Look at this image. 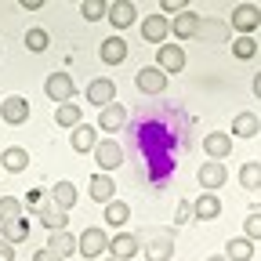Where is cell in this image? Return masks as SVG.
Masks as SVG:
<instances>
[{
	"label": "cell",
	"mask_w": 261,
	"mask_h": 261,
	"mask_svg": "<svg viewBox=\"0 0 261 261\" xmlns=\"http://www.w3.org/2000/svg\"><path fill=\"white\" fill-rule=\"evenodd\" d=\"M80 15H84L87 22L106 18V15H109V0H80Z\"/></svg>",
	"instance_id": "cell-32"
},
{
	"label": "cell",
	"mask_w": 261,
	"mask_h": 261,
	"mask_svg": "<svg viewBox=\"0 0 261 261\" xmlns=\"http://www.w3.org/2000/svg\"><path fill=\"white\" fill-rule=\"evenodd\" d=\"M167 73L160 69V65H142V69L135 73V87L142 91V94H163L167 91Z\"/></svg>",
	"instance_id": "cell-3"
},
{
	"label": "cell",
	"mask_w": 261,
	"mask_h": 261,
	"mask_svg": "<svg viewBox=\"0 0 261 261\" xmlns=\"http://www.w3.org/2000/svg\"><path fill=\"white\" fill-rule=\"evenodd\" d=\"M25 211H22V200L18 196H0V225H8V221H15V218H22Z\"/></svg>",
	"instance_id": "cell-31"
},
{
	"label": "cell",
	"mask_w": 261,
	"mask_h": 261,
	"mask_svg": "<svg viewBox=\"0 0 261 261\" xmlns=\"http://www.w3.org/2000/svg\"><path fill=\"white\" fill-rule=\"evenodd\" d=\"M0 228H4V232H0V240H8L11 247L29 240V218H25V214H22V218H15V221H8V225H0Z\"/></svg>",
	"instance_id": "cell-27"
},
{
	"label": "cell",
	"mask_w": 261,
	"mask_h": 261,
	"mask_svg": "<svg viewBox=\"0 0 261 261\" xmlns=\"http://www.w3.org/2000/svg\"><path fill=\"white\" fill-rule=\"evenodd\" d=\"M174 221H178V225L192 221V203H189V200H181V203H178V211H174Z\"/></svg>",
	"instance_id": "cell-37"
},
{
	"label": "cell",
	"mask_w": 261,
	"mask_h": 261,
	"mask_svg": "<svg viewBox=\"0 0 261 261\" xmlns=\"http://www.w3.org/2000/svg\"><path fill=\"white\" fill-rule=\"evenodd\" d=\"M33 261H62V257H58V254H55L51 247H40L37 254H33Z\"/></svg>",
	"instance_id": "cell-38"
},
{
	"label": "cell",
	"mask_w": 261,
	"mask_h": 261,
	"mask_svg": "<svg viewBox=\"0 0 261 261\" xmlns=\"http://www.w3.org/2000/svg\"><path fill=\"white\" fill-rule=\"evenodd\" d=\"M142 250V243H138V236H130V232H116V236H109V257H120V261H130Z\"/></svg>",
	"instance_id": "cell-18"
},
{
	"label": "cell",
	"mask_w": 261,
	"mask_h": 261,
	"mask_svg": "<svg viewBox=\"0 0 261 261\" xmlns=\"http://www.w3.org/2000/svg\"><path fill=\"white\" fill-rule=\"evenodd\" d=\"M203 152H207V160H228L232 156V135L228 130H211V135L203 138Z\"/></svg>",
	"instance_id": "cell-10"
},
{
	"label": "cell",
	"mask_w": 261,
	"mask_h": 261,
	"mask_svg": "<svg viewBox=\"0 0 261 261\" xmlns=\"http://www.w3.org/2000/svg\"><path fill=\"white\" fill-rule=\"evenodd\" d=\"M87 102L94 106V109H106V106H113L116 102V84L109 80V76H98V80H91L87 84Z\"/></svg>",
	"instance_id": "cell-7"
},
{
	"label": "cell",
	"mask_w": 261,
	"mask_h": 261,
	"mask_svg": "<svg viewBox=\"0 0 261 261\" xmlns=\"http://www.w3.org/2000/svg\"><path fill=\"white\" fill-rule=\"evenodd\" d=\"M0 167L11 171V174H22V171L29 167V152H25L22 145H8L4 152H0Z\"/></svg>",
	"instance_id": "cell-24"
},
{
	"label": "cell",
	"mask_w": 261,
	"mask_h": 261,
	"mask_svg": "<svg viewBox=\"0 0 261 261\" xmlns=\"http://www.w3.org/2000/svg\"><path fill=\"white\" fill-rule=\"evenodd\" d=\"M0 261H15V247L8 240H0Z\"/></svg>",
	"instance_id": "cell-39"
},
{
	"label": "cell",
	"mask_w": 261,
	"mask_h": 261,
	"mask_svg": "<svg viewBox=\"0 0 261 261\" xmlns=\"http://www.w3.org/2000/svg\"><path fill=\"white\" fill-rule=\"evenodd\" d=\"M87 192H91L94 203H113V200H116V181H113V174H102V171L91 174Z\"/></svg>",
	"instance_id": "cell-12"
},
{
	"label": "cell",
	"mask_w": 261,
	"mask_h": 261,
	"mask_svg": "<svg viewBox=\"0 0 261 261\" xmlns=\"http://www.w3.org/2000/svg\"><path fill=\"white\" fill-rule=\"evenodd\" d=\"M160 11L163 15H181V11H189V0H160Z\"/></svg>",
	"instance_id": "cell-36"
},
{
	"label": "cell",
	"mask_w": 261,
	"mask_h": 261,
	"mask_svg": "<svg viewBox=\"0 0 261 261\" xmlns=\"http://www.w3.org/2000/svg\"><path fill=\"white\" fill-rule=\"evenodd\" d=\"M200 15L196 11H181V15H174L171 18V37H178V40H192V37H200Z\"/></svg>",
	"instance_id": "cell-13"
},
{
	"label": "cell",
	"mask_w": 261,
	"mask_h": 261,
	"mask_svg": "<svg viewBox=\"0 0 261 261\" xmlns=\"http://www.w3.org/2000/svg\"><path fill=\"white\" fill-rule=\"evenodd\" d=\"M0 120L11 123V127H22L29 120V102H25L22 94H8L4 102H0Z\"/></svg>",
	"instance_id": "cell-9"
},
{
	"label": "cell",
	"mask_w": 261,
	"mask_h": 261,
	"mask_svg": "<svg viewBox=\"0 0 261 261\" xmlns=\"http://www.w3.org/2000/svg\"><path fill=\"white\" fill-rule=\"evenodd\" d=\"M44 94L51 98V102H73V94H76V84H73V76L69 73H51L47 80H44Z\"/></svg>",
	"instance_id": "cell-5"
},
{
	"label": "cell",
	"mask_w": 261,
	"mask_h": 261,
	"mask_svg": "<svg viewBox=\"0 0 261 261\" xmlns=\"http://www.w3.org/2000/svg\"><path fill=\"white\" fill-rule=\"evenodd\" d=\"M127 221H130V207H127L123 200L106 203V225H109V228H123Z\"/></svg>",
	"instance_id": "cell-30"
},
{
	"label": "cell",
	"mask_w": 261,
	"mask_h": 261,
	"mask_svg": "<svg viewBox=\"0 0 261 261\" xmlns=\"http://www.w3.org/2000/svg\"><path fill=\"white\" fill-rule=\"evenodd\" d=\"M0 171H4V167H0Z\"/></svg>",
	"instance_id": "cell-44"
},
{
	"label": "cell",
	"mask_w": 261,
	"mask_h": 261,
	"mask_svg": "<svg viewBox=\"0 0 261 261\" xmlns=\"http://www.w3.org/2000/svg\"><path fill=\"white\" fill-rule=\"evenodd\" d=\"M55 123H58V127H65V130H73L76 123H84L80 106H76V102H62V106L55 109Z\"/></svg>",
	"instance_id": "cell-28"
},
{
	"label": "cell",
	"mask_w": 261,
	"mask_h": 261,
	"mask_svg": "<svg viewBox=\"0 0 261 261\" xmlns=\"http://www.w3.org/2000/svg\"><path fill=\"white\" fill-rule=\"evenodd\" d=\"M261 25V8L257 4H236L232 11V29L240 37H254V29Z\"/></svg>",
	"instance_id": "cell-6"
},
{
	"label": "cell",
	"mask_w": 261,
	"mask_h": 261,
	"mask_svg": "<svg viewBox=\"0 0 261 261\" xmlns=\"http://www.w3.org/2000/svg\"><path fill=\"white\" fill-rule=\"evenodd\" d=\"M76 200H80V192H76L73 181H55V185H51V203H55L58 211L69 214V211L76 207Z\"/></svg>",
	"instance_id": "cell-19"
},
{
	"label": "cell",
	"mask_w": 261,
	"mask_h": 261,
	"mask_svg": "<svg viewBox=\"0 0 261 261\" xmlns=\"http://www.w3.org/2000/svg\"><path fill=\"white\" fill-rule=\"evenodd\" d=\"M98 142H102V138H98V127H91V123H76V127L69 130V145H73V152H94Z\"/></svg>",
	"instance_id": "cell-16"
},
{
	"label": "cell",
	"mask_w": 261,
	"mask_h": 261,
	"mask_svg": "<svg viewBox=\"0 0 261 261\" xmlns=\"http://www.w3.org/2000/svg\"><path fill=\"white\" fill-rule=\"evenodd\" d=\"M76 250L91 261V257H102L106 250H109V232L102 225H91V228H84V232L76 236Z\"/></svg>",
	"instance_id": "cell-1"
},
{
	"label": "cell",
	"mask_w": 261,
	"mask_h": 261,
	"mask_svg": "<svg viewBox=\"0 0 261 261\" xmlns=\"http://www.w3.org/2000/svg\"><path fill=\"white\" fill-rule=\"evenodd\" d=\"M192 218L196 221H214L221 218V200H218V192H200L192 200Z\"/></svg>",
	"instance_id": "cell-14"
},
{
	"label": "cell",
	"mask_w": 261,
	"mask_h": 261,
	"mask_svg": "<svg viewBox=\"0 0 261 261\" xmlns=\"http://www.w3.org/2000/svg\"><path fill=\"white\" fill-rule=\"evenodd\" d=\"M47 247L65 261V257H73V254H76V236L69 232V228H62V232H51V236H47Z\"/></svg>",
	"instance_id": "cell-25"
},
{
	"label": "cell",
	"mask_w": 261,
	"mask_h": 261,
	"mask_svg": "<svg viewBox=\"0 0 261 261\" xmlns=\"http://www.w3.org/2000/svg\"><path fill=\"white\" fill-rule=\"evenodd\" d=\"M250 87H254V98L261 102V73H254V84H250Z\"/></svg>",
	"instance_id": "cell-41"
},
{
	"label": "cell",
	"mask_w": 261,
	"mask_h": 261,
	"mask_svg": "<svg viewBox=\"0 0 261 261\" xmlns=\"http://www.w3.org/2000/svg\"><path fill=\"white\" fill-rule=\"evenodd\" d=\"M37 218H40V225L47 228V232H62V228L69 225L65 211H58L55 203H40V207H37Z\"/></svg>",
	"instance_id": "cell-23"
},
{
	"label": "cell",
	"mask_w": 261,
	"mask_h": 261,
	"mask_svg": "<svg viewBox=\"0 0 261 261\" xmlns=\"http://www.w3.org/2000/svg\"><path fill=\"white\" fill-rule=\"evenodd\" d=\"M18 4H22L25 11H40V8L47 4V0H18Z\"/></svg>",
	"instance_id": "cell-40"
},
{
	"label": "cell",
	"mask_w": 261,
	"mask_h": 261,
	"mask_svg": "<svg viewBox=\"0 0 261 261\" xmlns=\"http://www.w3.org/2000/svg\"><path fill=\"white\" fill-rule=\"evenodd\" d=\"M240 185L250 192H261V160H247L240 167Z\"/></svg>",
	"instance_id": "cell-29"
},
{
	"label": "cell",
	"mask_w": 261,
	"mask_h": 261,
	"mask_svg": "<svg viewBox=\"0 0 261 261\" xmlns=\"http://www.w3.org/2000/svg\"><path fill=\"white\" fill-rule=\"evenodd\" d=\"M94 163H98V171H102V174H113L123 163V145L116 138H102L94 145Z\"/></svg>",
	"instance_id": "cell-2"
},
{
	"label": "cell",
	"mask_w": 261,
	"mask_h": 261,
	"mask_svg": "<svg viewBox=\"0 0 261 261\" xmlns=\"http://www.w3.org/2000/svg\"><path fill=\"white\" fill-rule=\"evenodd\" d=\"M98 58H102L106 65H120L127 58V40L123 37H106L102 47H98Z\"/></svg>",
	"instance_id": "cell-22"
},
{
	"label": "cell",
	"mask_w": 261,
	"mask_h": 261,
	"mask_svg": "<svg viewBox=\"0 0 261 261\" xmlns=\"http://www.w3.org/2000/svg\"><path fill=\"white\" fill-rule=\"evenodd\" d=\"M138 29H142V37H145L149 44H167V33H171V18H167V15H145Z\"/></svg>",
	"instance_id": "cell-11"
},
{
	"label": "cell",
	"mask_w": 261,
	"mask_h": 261,
	"mask_svg": "<svg viewBox=\"0 0 261 261\" xmlns=\"http://www.w3.org/2000/svg\"><path fill=\"white\" fill-rule=\"evenodd\" d=\"M232 55H236L240 62L254 58V55H257V44H254V37H236V40H232Z\"/></svg>",
	"instance_id": "cell-34"
},
{
	"label": "cell",
	"mask_w": 261,
	"mask_h": 261,
	"mask_svg": "<svg viewBox=\"0 0 261 261\" xmlns=\"http://www.w3.org/2000/svg\"><path fill=\"white\" fill-rule=\"evenodd\" d=\"M102 261H120V257H109V254H106V257H102Z\"/></svg>",
	"instance_id": "cell-43"
},
{
	"label": "cell",
	"mask_w": 261,
	"mask_h": 261,
	"mask_svg": "<svg viewBox=\"0 0 261 261\" xmlns=\"http://www.w3.org/2000/svg\"><path fill=\"white\" fill-rule=\"evenodd\" d=\"M123 123H127V109L120 102L98 109V130H109V135H113V130H123Z\"/></svg>",
	"instance_id": "cell-20"
},
{
	"label": "cell",
	"mask_w": 261,
	"mask_h": 261,
	"mask_svg": "<svg viewBox=\"0 0 261 261\" xmlns=\"http://www.w3.org/2000/svg\"><path fill=\"white\" fill-rule=\"evenodd\" d=\"M196 181H200L203 192H218L228 181V167L221 160H207V163H200V171H196Z\"/></svg>",
	"instance_id": "cell-4"
},
{
	"label": "cell",
	"mask_w": 261,
	"mask_h": 261,
	"mask_svg": "<svg viewBox=\"0 0 261 261\" xmlns=\"http://www.w3.org/2000/svg\"><path fill=\"white\" fill-rule=\"evenodd\" d=\"M257 130H261V120L254 113H236L228 135H232V138H257Z\"/></svg>",
	"instance_id": "cell-21"
},
{
	"label": "cell",
	"mask_w": 261,
	"mask_h": 261,
	"mask_svg": "<svg viewBox=\"0 0 261 261\" xmlns=\"http://www.w3.org/2000/svg\"><path fill=\"white\" fill-rule=\"evenodd\" d=\"M109 22H113V29H130L138 22V8L130 4V0H113L109 4V15H106Z\"/></svg>",
	"instance_id": "cell-15"
},
{
	"label": "cell",
	"mask_w": 261,
	"mask_h": 261,
	"mask_svg": "<svg viewBox=\"0 0 261 261\" xmlns=\"http://www.w3.org/2000/svg\"><path fill=\"white\" fill-rule=\"evenodd\" d=\"M156 65H160V69L163 73H181L185 69V47L181 44H160L156 47Z\"/></svg>",
	"instance_id": "cell-8"
},
{
	"label": "cell",
	"mask_w": 261,
	"mask_h": 261,
	"mask_svg": "<svg viewBox=\"0 0 261 261\" xmlns=\"http://www.w3.org/2000/svg\"><path fill=\"white\" fill-rule=\"evenodd\" d=\"M225 257H228V261H250V257H254V240L232 236V240L225 243Z\"/></svg>",
	"instance_id": "cell-26"
},
{
	"label": "cell",
	"mask_w": 261,
	"mask_h": 261,
	"mask_svg": "<svg viewBox=\"0 0 261 261\" xmlns=\"http://www.w3.org/2000/svg\"><path fill=\"white\" fill-rule=\"evenodd\" d=\"M47 44H51V37H47V29H40V25H33V29L25 33V47H29L33 55H40V51H47Z\"/></svg>",
	"instance_id": "cell-33"
},
{
	"label": "cell",
	"mask_w": 261,
	"mask_h": 261,
	"mask_svg": "<svg viewBox=\"0 0 261 261\" xmlns=\"http://www.w3.org/2000/svg\"><path fill=\"white\" fill-rule=\"evenodd\" d=\"M243 236L254 240V243L261 240V211H250V214L243 218Z\"/></svg>",
	"instance_id": "cell-35"
},
{
	"label": "cell",
	"mask_w": 261,
	"mask_h": 261,
	"mask_svg": "<svg viewBox=\"0 0 261 261\" xmlns=\"http://www.w3.org/2000/svg\"><path fill=\"white\" fill-rule=\"evenodd\" d=\"M145 261H171L174 257V236L171 232H163V236H152L145 247H142Z\"/></svg>",
	"instance_id": "cell-17"
},
{
	"label": "cell",
	"mask_w": 261,
	"mask_h": 261,
	"mask_svg": "<svg viewBox=\"0 0 261 261\" xmlns=\"http://www.w3.org/2000/svg\"><path fill=\"white\" fill-rule=\"evenodd\" d=\"M207 261H228V257H225V254H214V257H207Z\"/></svg>",
	"instance_id": "cell-42"
}]
</instances>
